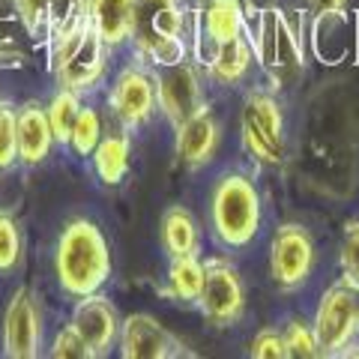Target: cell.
Returning a JSON list of instances; mask_svg holds the SVG:
<instances>
[{
  "label": "cell",
  "mask_w": 359,
  "mask_h": 359,
  "mask_svg": "<svg viewBox=\"0 0 359 359\" xmlns=\"http://www.w3.org/2000/svg\"><path fill=\"white\" fill-rule=\"evenodd\" d=\"M54 273L63 294L72 299L96 294L111 278L108 240L90 219H72L63 228L54 252Z\"/></svg>",
  "instance_id": "6da1fadb"
},
{
  "label": "cell",
  "mask_w": 359,
  "mask_h": 359,
  "mask_svg": "<svg viewBox=\"0 0 359 359\" xmlns=\"http://www.w3.org/2000/svg\"><path fill=\"white\" fill-rule=\"evenodd\" d=\"M129 39L135 54L150 66L186 60L183 0H135Z\"/></svg>",
  "instance_id": "7a4b0ae2"
},
{
  "label": "cell",
  "mask_w": 359,
  "mask_h": 359,
  "mask_svg": "<svg viewBox=\"0 0 359 359\" xmlns=\"http://www.w3.org/2000/svg\"><path fill=\"white\" fill-rule=\"evenodd\" d=\"M212 233L228 249L249 245L261 231V195L245 174H222L210 198Z\"/></svg>",
  "instance_id": "3957f363"
},
{
  "label": "cell",
  "mask_w": 359,
  "mask_h": 359,
  "mask_svg": "<svg viewBox=\"0 0 359 359\" xmlns=\"http://www.w3.org/2000/svg\"><path fill=\"white\" fill-rule=\"evenodd\" d=\"M108 45L99 39L93 25L78 27L69 39H63L57 48H51V72L57 78V87L87 93L105 75L108 66Z\"/></svg>",
  "instance_id": "277c9868"
},
{
  "label": "cell",
  "mask_w": 359,
  "mask_h": 359,
  "mask_svg": "<svg viewBox=\"0 0 359 359\" xmlns=\"http://www.w3.org/2000/svg\"><path fill=\"white\" fill-rule=\"evenodd\" d=\"M243 144L261 165H282L285 162V114L273 93L255 90L243 108Z\"/></svg>",
  "instance_id": "5b68a950"
},
{
  "label": "cell",
  "mask_w": 359,
  "mask_h": 359,
  "mask_svg": "<svg viewBox=\"0 0 359 359\" xmlns=\"http://www.w3.org/2000/svg\"><path fill=\"white\" fill-rule=\"evenodd\" d=\"M314 339H318L320 356H344L347 344L359 330V290L341 278L323 294L318 314H314Z\"/></svg>",
  "instance_id": "8992f818"
},
{
  "label": "cell",
  "mask_w": 359,
  "mask_h": 359,
  "mask_svg": "<svg viewBox=\"0 0 359 359\" xmlns=\"http://www.w3.org/2000/svg\"><path fill=\"white\" fill-rule=\"evenodd\" d=\"M198 311L212 327H233L245 314V287L240 273L224 257L204 261V285L198 294Z\"/></svg>",
  "instance_id": "52a82bcc"
},
{
  "label": "cell",
  "mask_w": 359,
  "mask_h": 359,
  "mask_svg": "<svg viewBox=\"0 0 359 359\" xmlns=\"http://www.w3.org/2000/svg\"><path fill=\"white\" fill-rule=\"evenodd\" d=\"M153 81H156L159 111L174 129L180 123H186L192 114H198L201 108H207L204 81H201V72L195 63L177 60V63L153 66Z\"/></svg>",
  "instance_id": "ba28073f"
},
{
  "label": "cell",
  "mask_w": 359,
  "mask_h": 359,
  "mask_svg": "<svg viewBox=\"0 0 359 359\" xmlns=\"http://www.w3.org/2000/svg\"><path fill=\"white\" fill-rule=\"evenodd\" d=\"M108 102L120 129L126 132L141 129L144 123H150L156 105H159L153 72H147L144 66H123L114 78V84H111Z\"/></svg>",
  "instance_id": "9c48e42d"
},
{
  "label": "cell",
  "mask_w": 359,
  "mask_h": 359,
  "mask_svg": "<svg viewBox=\"0 0 359 359\" xmlns=\"http://www.w3.org/2000/svg\"><path fill=\"white\" fill-rule=\"evenodd\" d=\"M273 278L282 290H297L311 278L314 269V240L297 222H287L276 231L273 255H269Z\"/></svg>",
  "instance_id": "30bf717a"
},
{
  "label": "cell",
  "mask_w": 359,
  "mask_h": 359,
  "mask_svg": "<svg viewBox=\"0 0 359 359\" xmlns=\"http://www.w3.org/2000/svg\"><path fill=\"white\" fill-rule=\"evenodd\" d=\"M42 353V309L30 287H18L4 314V356L33 359Z\"/></svg>",
  "instance_id": "8fae6325"
},
{
  "label": "cell",
  "mask_w": 359,
  "mask_h": 359,
  "mask_svg": "<svg viewBox=\"0 0 359 359\" xmlns=\"http://www.w3.org/2000/svg\"><path fill=\"white\" fill-rule=\"evenodd\" d=\"M120 356L123 359H180L192 356L174 332L150 314H129L120 327Z\"/></svg>",
  "instance_id": "7c38bea8"
},
{
  "label": "cell",
  "mask_w": 359,
  "mask_h": 359,
  "mask_svg": "<svg viewBox=\"0 0 359 359\" xmlns=\"http://www.w3.org/2000/svg\"><path fill=\"white\" fill-rule=\"evenodd\" d=\"M69 323L75 327V332L84 339V344L90 347L93 359L108 356L120 341L123 320H120V314L114 309V302H111L108 297H102L99 290L78 299V306L72 309V320Z\"/></svg>",
  "instance_id": "4fadbf2b"
},
{
  "label": "cell",
  "mask_w": 359,
  "mask_h": 359,
  "mask_svg": "<svg viewBox=\"0 0 359 359\" xmlns=\"http://www.w3.org/2000/svg\"><path fill=\"white\" fill-rule=\"evenodd\" d=\"M15 141H18V162L25 168H36L48 159L54 147V132L48 123V111L36 99L15 108Z\"/></svg>",
  "instance_id": "5bb4252c"
},
{
  "label": "cell",
  "mask_w": 359,
  "mask_h": 359,
  "mask_svg": "<svg viewBox=\"0 0 359 359\" xmlns=\"http://www.w3.org/2000/svg\"><path fill=\"white\" fill-rule=\"evenodd\" d=\"M174 132H177V156L186 168H204L207 162H212L222 141V126L210 108H201L186 123H180Z\"/></svg>",
  "instance_id": "9a60e30c"
},
{
  "label": "cell",
  "mask_w": 359,
  "mask_h": 359,
  "mask_svg": "<svg viewBox=\"0 0 359 359\" xmlns=\"http://www.w3.org/2000/svg\"><path fill=\"white\" fill-rule=\"evenodd\" d=\"M135 0H90V25L108 48H120L132 36Z\"/></svg>",
  "instance_id": "2e32d148"
},
{
  "label": "cell",
  "mask_w": 359,
  "mask_h": 359,
  "mask_svg": "<svg viewBox=\"0 0 359 359\" xmlns=\"http://www.w3.org/2000/svg\"><path fill=\"white\" fill-rule=\"evenodd\" d=\"M252 60H255V51L249 39L243 36H233L228 42H216L212 45V54H210V75L222 84H240L245 75L252 69Z\"/></svg>",
  "instance_id": "e0dca14e"
},
{
  "label": "cell",
  "mask_w": 359,
  "mask_h": 359,
  "mask_svg": "<svg viewBox=\"0 0 359 359\" xmlns=\"http://www.w3.org/2000/svg\"><path fill=\"white\" fill-rule=\"evenodd\" d=\"M162 245L168 257H186V255H198L201 249V233H198V222L186 207H168L162 216Z\"/></svg>",
  "instance_id": "ac0fdd59"
},
{
  "label": "cell",
  "mask_w": 359,
  "mask_h": 359,
  "mask_svg": "<svg viewBox=\"0 0 359 359\" xmlns=\"http://www.w3.org/2000/svg\"><path fill=\"white\" fill-rule=\"evenodd\" d=\"M93 168L105 186H117L129 171V132H108L93 150Z\"/></svg>",
  "instance_id": "d6986e66"
},
{
  "label": "cell",
  "mask_w": 359,
  "mask_h": 359,
  "mask_svg": "<svg viewBox=\"0 0 359 359\" xmlns=\"http://www.w3.org/2000/svg\"><path fill=\"white\" fill-rule=\"evenodd\" d=\"M204 33L210 42H228L245 33V9L240 0H207L204 6Z\"/></svg>",
  "instance_id": "ffe728a7"
},
{
  "label": "cell",
  "mask_w": 359,
  "mask_h": 359,
  "mask_svg": "<svg viewBox=\"0 0 359 359\" xmlns=\"http://www.w3.org/2000/svg\"><path fill=\"white\" fill-rule=\"evenodd\" d=\"M90 21V0H51L45 25H48V45L57 48L63 39H69L78 27Z\"/></svg>",
  "instance_id": "44dd1931"
},
{
  "label": "cell",
  "mask_w": 359,
  "mask_h": 359,
  "mask_svg": "<svg viewBox=\"0 0 359 359\" xmlns=\"http://www.w3.org/2000/svg\"><path fill=\"white\" fill-rule=\"evenodd\" d=\"M201 285H204V264L198 255L171 257V269H168V287L165 297L180 302H198Z\"/></svg>",
  "instance_id": "7402d4cb"
},
{
  "label": "cell",
  "mask_w": 359,
  "mask_h": 359,
  "mask_svg": "<svg viewBox=\"0 0 359 359\" xmlns=\"http://www.w3.org/2000/svg\"><path fill=\"white\" fill-rule=\"evenodd\" d=\"M45 111H48V123H51L54 141H57V144H69L72 126L78 120V111H81V93L66 90V87H57V93L51 96V102L45 105Z\"/></svg>",
  "instance_id": "603a6c76"
},
{
  "label": "cell",
  "mask_w": 359,
  "mask_h": 359,
  "mask_svg": "<svg viewBox=\"0 0 359 359\" xmlns=\"http://www.w3.org/2000/svg\"><path fill=\"white\" fill-rule=\"evenodd\" d=\"M102 120H99L96 108H81L78 111V120L69 135V147L75 156H93L99 138H102Z\"/></svg>",
  "instance_id": "cb8c5ba5"
},
{
  "label": "cell",
  "mask_w": 359,
  "mask_h": 359,
  "mask_svg": "<svg viewBox=\"0 0 359 359\" xmlns=\"http://www.w3.org/2000/svg\"><path fill=\"white\" fill-rule=\"evenodd\" d=\"M21 261V228L13 212L0 210V273H13Z\"/></svg>",
  "instance_id": "d4e9b609"
},
{
  "label": "cell",
  "mask_w": 359,
  "mask_h": 359,
  "mask_svg": "<svg viewBox=\"0 0 359 359\" xmlns=\"http://www.w3.org/2000/svg\"><path fill=\"white\" fill-rule=\"evenodd\" d=\"M282 335H285V344H287V356H297V359H318L320 356L318 339H314V330L309 323L290 320Z\"/></svg>",
  "instance_id": "484cf974"
},
{
  "label": "cell",
  "mask_w": 359,
  "mask_h": 359,
  "mask_svg": "<svg viewBox=\"0 0 359 359\" xmlns=\"http://www.w3.org/2000/svg\"><path fill=\"white\" fill-rule=\"evenodd\" d=\"M18 165V141H15V108L0 99V171Z\"/></svg>",
  "instance_id": "4316f807"
},
{
  "label": "cell",
  "mask_w": 359,
  "mask_h": 359,
  "mask_svg": "<svg viewBox=\"0 0 359 359\" xmlns=\"http://www.w3.org/2000/svg\"><path fill=\"white\" fill-rule=\"evenodd\" d=\"M341 278L351 287L359 290V219L344 224V240H341Z\"/></svg>",
  "instance_id": "83f0119b"
},
{
  "label": "cell",
  "mask_w": 359,
  "mask_h": 359,
  "mask_svg": "<svg viewBox=\"0 0 359 359\" xmlns=\"http://www.w3.org/2000/svg\"><path fill=\"white\" fill-rule=\"evenodd\" d=\"M51 359H93V353H90V347L84 344V339L75 332V327L69 323L66 330L57 332V339H54L51 351H48Z\"/></svg>",
  "instance_id": "f1b7e54d"
},
{
  "label": "cell",
  "mask_w": 359,
  "mask_h": 359,
  "mask_svg": "<svg viewBox=\"0 0 359 359\" xmlns=\"http://www.w3.org/2000/svg\"><path fill=\"white\" fill-rule=\"evenodd\" d=\"M255 359H285L287 356V344H285V335L276 332V330H261L252 341V351Z\"/></svg>",
  "instance_id": "f546056e"
},
{
  "label": "cell",
  "mask_w": 359,
  "mask_h": 359,
  "mask_svg": "<svg viewBox=\"0 0 359 359\" xmlns=\"http://www.w3.org/2000/svg\"><path fill=\"white\" fill-rule=\"evenodd\" d=\"M13 4H15V13L21 18V25H25V30L30 36H36L45 25V13H48L51 0H13Z\"/></svg>",
  "instance_id": "4dcf8cb0"
},
{
  "label": "cell",
  "mask_w": 359,
  "mask_h": 359,
  "mask_svg": "<svg viewBox=\"0 0 359 359\" xmlns=\"http://www.w3.org/2000/svg\"><path fill=\"white\" fill-rule=\"evenodd\" d=\"M306 6L314 18H332L347 6V0H306Z\"/></svg>",
  "instance_id": "1f68e13d"
},
{
  "label": "cell",
  "mask_w": 359,
  "mask_h": 359,
  "mask_svg": "<svg viewBox=\"0 0 359 359\" xmlns=\"http://www.w3.org/2000/svg\"><path fill=\"white\" fill-rule=\"evenodd\" d=\"M249 4H252L255 9H266V6H273L276 0H249Z\"/></svg>",
  "instance_id": "d6a6232c"
}]
</instances>
